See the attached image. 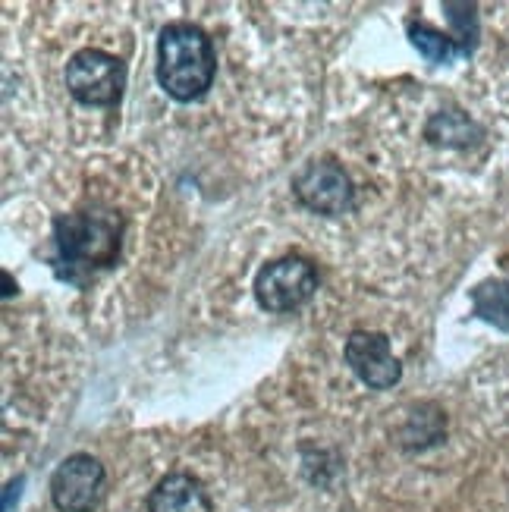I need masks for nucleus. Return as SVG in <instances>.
Wrapping results in <instances>:
<instances>
[{
  "label": "nucleus",
  "instance_id": "1",
  "mask_svg": "<svg viewBox=\"0 0 509 512\" xmlns=\"http://www.w3.org/2000/svg\"><path fill=\"white\" fill-rule=\"evenodd\" d=\"M217 73L214 44L192 22H170L158 38V82L173 101H198Z\"/></svg>",
  "mask_w": 509,
  "mask_h": 512
},
{
  "label": "nucleus",
  "instance_id": "5",
  "mask_svg": "<svg viewBox=\"0 0 509 512\" xmlns=\"http://www.w3.org/2000/svg\"><path fill=\"white\" fill-rule=\"evenodd\" d=\"M104 465L88 456L76 453L57 465L51 478V500L60 512H92L104 497Z\"/></svg>",
  "mask_w": 509,
  "mask_h": 512
},
{
  "label": "nucleus",
  "instance_id": "4",
  "mask_svg": "<svg viewBox=\"0 0 509 512\" xmlns=\"http://www.w3.org/2000/svg\"><path fill=\"white\" fill-rule=\"evenodd\" d=\"M318 289L315 267L299 255H286L264 264L255 277V299L268 311H293L305 305Z\"/></svg>",
  "mask_w": 509,
  "mask_h": 512
},
{
  "label": "nucleus",
  "instance_id": "2",
  "mask_svg": "<svg viewBox=\"0 0 509 512\" xmlns=\"http://www.w3.org/2000/svg\"><path fill=\"white\" fill-rule=\"evenodd\" d=\"M63 261L73 267H110L120 255V224L110 214H66L54 220Z\"/></svg>",
  "mask_w": 509,
  "mask_h": 512
},
{
  "label": "nucleus",
  "instance_id": "12",
  "mask_svg": "<svg viewBox=\"0 0 509 512\" xmlns=\"http://www.w3.org/2000/svg\"><path fill=\"white\" fill-rule=\"evenodd\" d=\"M453 26L459 29V48L462 54H472L475 48V35H478V22H475V7L472 4H447Z\"/></svg>",
  "mask_w": 509,
  "mask_h": 512
},
{
  "label": "nucleus",
  "instance_id": "7",
  "mask_svg": "<svg viewBox=\"0 0 509 512\" xmlns=\"http://www.w3.org/2000/svg\"><path fill=\"white\" fill-rule=\"evenodd\" d=\"M346 365L356 371V377L362 384H368L371 390H390L396 381H400V362L393 359L390 352V340L378 330H356L349 333L346 340Z\"/></svg>",
  "mask_w": 509,
  "mask_h": 512
},
{
  "label": "nucleus",
  "instance_id": "3",
  "mask_svg": "<svg viewBox=\"0 0 509 512\" xmlns=\"http://www.w3.org/2000/svg\"><path fill=\"white\" fill-rule=\"evenodd\" d=\"M66 88L79 104L110 107L120 101L126 88V66L120 57L101 48H85L66 63Z\"/></svg>",
  "mask_w": 509,
  "mask_h": 512
},
{
  "label": "nucleus",
  "instance_id": "9",
  "mask_svg": "<svg viewBox=\"0 0 509 512\" xmlns=\"http://www.w3.org/2000/svg\"><path fill=\"white\" fill-rule=\"evenodd\" d=\"M475 318L509 333V280H484L472 289Z\"/></svg>",
  "mask_w": 509,
  "mask_h": 512
},
{
  "label": "nucleus",
  "instance_id": "13",
  "mask_svg": "<svg viewBox=\"0 0 509 512\" xmlns=\"http://www.w3.org/2000/svg\"><path fill=\"white\" fill-rule=\"evenodd\" d=\"M4 283H7V289H4V296H13V280H10V274H4Z\"/></svg>",
  "mask_w": 509,
  "mask_h": 512
},
{
  "label": "nucleus",
  "instance_id": "11",
  "mask_svg": "<svg viewBox=\"0 0 509 512\" xmlns=\"http://www.w3.org/2000/svg\"><path fill=\"white\" fill-rule=\"evenodd\" d=\"M478 136V126L459 114V110H444L428 123V139L434 142H444V145H469Z\"/></svg>",
  "mask_w": 509,
  "mask_h": 512
},
{
  "label": "nucleus",
  "instance_id": "6",
  "mask_svg": "<svg viewBox=\"0 0 509 512\" xmlns=\"http://www.w3.org/2000/svg\"><path fill=\"white\" fill-rule=\"evenodd\" d=\"M293 189H296V198L308 211H318L327 217L346 214L352 208V198H356V189H352L349 176L334 161L305 164L296 173Z\"/></svg>",
  "mask_w": 509,
  "mask_h": 512
},
{
  "label": "nucleus",
  "instance_id": "10",
  "mask_svg": "<svg viewBox=\"0 0 509 512\" xmlns=\"http://www.w3.org/2000/svg\"><path fill=\"white\" fill-rule=\"evenodd\" d=\"M409 41L418 48V54L428 57L431 63H450L453 57L462 54L456 38L425 26V22H409ZM462 57H466V54H462Z\"/></svg>",
  "mask_w": 509,
  "mask_h": 512
},
{
  "label": "nucleus",
  "instance_id": "8",
  "mask_svg": "<svg viewBox=\"0 0 509 512\" xmlns=\"http://www.w3.org/2000/svg\"><path fill=\"white\" fill-rule=\"evenodd\" d=\"M148 512H211V497L198 478L176 472L158 481L148 497Z\"/></svg>",
  "mask_w": 509,
  "mask_h": 512
}]
</instances>
